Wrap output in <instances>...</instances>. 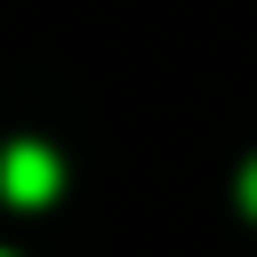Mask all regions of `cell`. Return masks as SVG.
Instances as JSON below:
<instances>
[{
    "mask_svg": "<svg viewBox=\"0 0 257 257\" xmlns=\"http://www.w3.org/2000/svg\"><path fill=\"white\" fill-rule=\"evenodd\" d=\"M0 257H8V249H0Z\"/></svg>",
    "mask_w": 257,
    "mask_h": 257,
    "instance_id": "obj_3",
    "label": "cell"
},
{
    "mask_svg": "<svg viewBox=\"0 0 257 257\" xmlns=\"http://www.w3.org/2000/svg\"><path fill=\"white\" fill-rule=\"evenodd\" d=\"M241 209H249V217H257V161H249V169H241Z\"/></svg>",
    "mask_w": 257,
    "mask_h": 257,
    "instance_id": "obj_2",
    "label": "cell"
},
{
    "mask_svg": "<svg viewBox=\"0 0 257 257\" xmlns=\"http://www.w3.org/2000/svg\"><path fill=\"white\" fill-rule=\"evenodd\" d=\"M56 153L48 145H8V161H0V185H8V201H48L56 193Z\"/></svg>",
    "mask_w": 257,
    "mask_h": 257,
    "instance_id": "obj_1",
    "label": "cell"
}]
</instances>
